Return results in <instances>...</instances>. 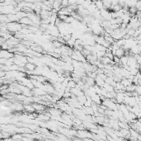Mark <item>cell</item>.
<instances>
[{
	"instance_id": "6da1fadb",
	"label": "cell",
	"mask_w": 141,
	"mask_h": 141,
	"mask_svg": "<svg viewBox=\"0 0 141 141\" xmlns=\"http://www.w3.org/2000/svg\"><path fill=\"white\" fill-rule=\"evenodd\" d=\"M26 69L28 70V71H31V72H32V71H34L35 69H36V64H31V63H27V64H26Z\"/></svg>"
},
{
	"instance_id": "7a4b0ae2",
	"label": "cell",
	"mask_w": 141,
	"mask_h": 141,
	"mask_svg": "<svg viewBox=\"0 0 141 141\" xmlns=\"http://www.w3.org/2000/svg\"><path fill=\"white\" fill-rule=\"evenodd\" d=\"M24 108L27 110V112H33V111H36V110L34 109V107H32V105H25Z\"/></svg>"
}]
</instances>
